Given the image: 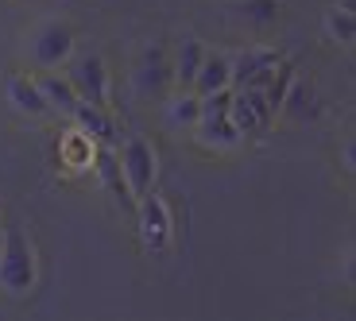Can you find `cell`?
Returning <instances> with one entry per match:
<instances>
[{
    "label": "cell",
    "mask_w": 356,
    "mask_h": 321,
    "mask_svg": "<svg viewBox=\"0 0 356 321\" xmlns=\"http://www.w3.org/2000/svg\"><path fill=\"white\" fill-rule=\"evenodd\" d=\"M0 286L8 295H27L35 286V256L27 248L24 232L16 229L4 236V248H0Z\"/></svg>",
    "instance_id": "1"
},
{
    "label": "cell",
    "mask_w": 356,
    "mask_h": 321,
    "mask_svg": "<svg viewBox=\"0 0 356 321\" xmlns=\"http://www.w3.org/2000/svg\"><path fill=\"white\" fill-rule=\"evenodd\" d=\"M120 170H124L132 197H143L147 190L155 186V174H159L155 147L147 140H140V135H132V140L124 143V151H120Z\"/></svg>",
    "instance_id": "2"
},
{
    "label": "cell",
    "mask_w": 356,
    "mask_h": 321,
    "mask_svg": "<svg viewBox=\"0 0 356 321\" xmlns=\"http://www.w3.org/2000/svg\"><path fill=\"white\" fill-rule=\"evenodd\" d=\"M66 78H70L78 101L97 105V108L108 105V70H105V63H101V54H81L78 63L70 66Z\"/></svg>",
    "instance_id": "3"
},
{
    "label": "cell",
    "mask_w": 356,
    "mask_h": 321,
    "mask_svg": "<svg viewBox=\"0 0 356 321\" xmlns=\"http://www.w3.org/2000/svg\"><path fill=\"white\" fill-rule=\"evenodd\" d=\"M279 54L275 51H244L229 63V85L232 90H264L267 78L275 74Z\"/></svg>",
    "instance_id": "4"
},
{
    "label": "cell",
    "mask_w": 356,
    "mask_h": 321,
    "mask_svg": "<svg viewBox=\"0 0 356 321\" xmlns=\"http://www.w3.org/2000/svg\"><path fill=\"white\" fill-rule=\"evenodd\" d=\"M31 54H35L39 66L54 70L58 63H66L74 54V31L66 24H58V19H51V24H43L35 35H31Z\"/></svg>",
    "instance_id": "5"
},
{
    "label": "cell",
    "mask_w": 356,
    "mask_h": 321,
    "mask_svg": "<svg viewBox=\"0 0 356 321\" xmlns=\"http://www.w3.org/2000/svg\"><path fill=\"white\" fill-rule=\"evenodd\" d=\"M136 206H140V229H143V244L147 248H167L170 240V213H167V201L155 197L152 190L143 197H136Z\"/></svg>",
    "instance_id": "6"
},
{
    "label": "cell",
    "mask_w": 356,
    "mask_h": 321,
    "mask_svg": "<svg viewBox=\"0 0 356 321\" xmlns=\"http://www.w3.org/2000/svg\"><path fill=\"white\" fill-rule=\"evenodd\" d=\"M4 93H8V105L16 108V113H27V116H47L51 108H47V97L43 90H39L35 78H24V74H12L8 85H4Z\"/></svg>",
    "instance_id": "7"
},
{
    "label": "cell",
    "mask_w": 356,
    "mask_h": 321,
    "mask_svg": "<svg viewBox=\"0 0 356 321\" xmlns=\"http://www.w3.org/2000/svg\"><path fill=\"white\" fill-rule=\"evenodd\" d=\"M93 163H97V174H101V182H105L108 194H113L124 209H132L136 197H132V190H128V179H124V170H120V159H116L108 147H101V151L93 155Z\"/></svg>",
    "instance_id": "8"
},
{
    "label": "cell",
    "mask_w": 356,
    "mask_h": 321,
    "mask_svg": "<svg viewBox=\"0 0 356 321\" xmlns=\"http://www.w3.org/2000/svg\"><path fill=\"white\" fill-rule=\"evenodd\" d=\"M167 81H175L170 78V66H167V51L155 43V47L143 51V63H140V70H136V85H140L143 93H159Z\"/></svg>",
    "instance_id": "9"
},
{
    "label": "cell",
    "mask_w": 356,
    "mask_h": 321,
    "mask_svg": "<svg viewBox=\"0 0 356 321\" xmlns=\"http://www.w3.org/2000/svg\"><path fill=\"white\" fill-rule=\"evenodd\" d=\"M74 120H78L81 132H86L93 143H101V147H113V143H116V128H113V120H108L105 108L86 105V101H81V105L74 108Z\"/></svg>",
    "instance_id": "10"
},
{
    "label": "cell",
    "mask_w": 356,
    "mask_h": 321,
    "mask_svg": "<svg viewBox=\"0 0 356 321\" xmlns=\"http://www.w3.org/2000/svg\"><path fill=\"white\" fill-rule=\"evenodd\" d=\"M35 81L47 97V108H58L63 116H74V108H78L81 101H78V93H74L66 74H43V78H35Z\"/></svg>",
    "instance_id": "11"
},
{
    "label": "cell",
    "mask_w": 356,
    "mask_h": 321,
    "mask_svg": "<svg viewBox=\"0 0 356 321\" xmlns=\"http://www.w3.org/2000/svg\"><path fill=\"white\" fill-rule=\"evenodd\" d=\"M225 85H229V58H225V54H205L202 66H197V74H194V85H190V90L202 97V93L225 90Z\"/></svg>",
    "instance_id": "12"
},
{
    "label": "cell",
    "mask_w": 356,
    "mask_h": 321,
    "mask_svg": "<svg viewBox=\"0 0 356 321\" xmlns=\"http://www.w3.org/2000/svg\"><path fill=\"white\" fill-rule=\"evenodd\" d=\"M202 58H205V47L197 43V39H182V47H178V54H175V66H170V78H175L182 90H190Z\"/></svg>",
    "instance_id": "13"
},
{
    "label": "cell",
    "mask_w": 356,
    "mask_h": 321,
    "mask_svg": "<svg viewBox=\"0 0 356 321\" xmlns=\"http://www.w3.org/2000/svg\"><path fill=\"white\" fill-rule=\"evenodd\" d=\"M197 124H202V140L213 143V147H236V143H241V132H236V124L229 120V113L197 116Z\"/></svg>",
    "instance_id": "14"
},
{
    "label": "cell",
    "mask_w": 356,
    "mask_h": 321,
    "mask_svg": "<svg viewBox=\"0 0 356 321\" xmlns=\"http://www.w3.org/2000/svg\"><path fill=\"white\" fill-rule=\"evenodd\" d=\"M58 155H63V163H66V167H74V170H78V167H89V163H93L97 147H93V140H89V135L78 128V132H70V135L63 140Z\"/></svg>",
    "instance_id": "15"
},
{
    "label": "cell",
    "mask_w": 356,
    "mask_h": 321,
    "mask_svg": "<svg viewBox=\"0 0 356 321\" xmlns=\"http://www.w3.org/2000/svg\"><path fill=\"white\" fill-rule=\"evenodd\" d=\"M229 120L236 124V132H241V135H264V124H259L256 108L248 105V97H244L241 90H232V101H229Z\"/></svg>",
    "instance_id": "16"
},
{
    "label": "cell",
    "mask_w": 356,
    "mask_h": 321,
    "mask_svg": "<svg viewBox=\"0 0 356 321\" xmlns=\"http://www.w3.org/2000/svg\"><path fill=\"white\" fill-rule=\"evenodd\" d=\"M310 105H314V90L306 85V81H298V74H294V81H291V90H286L283 105H279V113L294 116V120H306V116L314 113Z\"/></svg>",
    "instance_id": "17"
},
{
    "label": "cell",
    "mask_w": 356,
    "mask_h": 321,
    "mask_svg": "<svg viewBox=\"0 0 356 321\" xmlns=\"http://www.w3.org/2000/svg\"><path fill=\"white\" fill-rule=\"evenodd\" d=\"M291 81H294V66H283L279 63L275 66V74L267 78V85H264V97H267V105L279 113V105H283V97H286V90H291Z\"/></svg>",
    "instance_id": "18"
},
{
    "label": "cell",
    "mask_w": 356,
    "mask_h": 321,
    "mask_svg": "<svg viewBox=\"0 0 356 321\" xmlns=\"http://www.w3.org/2000/svg\"><path fill=\"white\" fill-rule=\"evenodd\" d=\"M197 113H202V97L197 93H182V97L170 101V124H197Z\"/></svg>",
    "instance_id": "19"
},
{
    "label": "cell",
    "mask_w": 356,
    "mask_h": 321,
    "mask_svg": "<svg viewBox=\"0 0 356 321\" xmlns=\"http://www.w3.org/2000/svg\"><path fill=\"white\" fill-rule=\"evenodd\" d=\"M325 27H330V35L337 39V43H345V47L356 39V19H353L348 8H333L330 16H325Z\"/></svg>",
    "instance_id": "20"
},
{
    "label": "cell",
    "mask_w": 356,
    "mask_h": 321,
    "mask_svg": "<svg viewBox=\"0 0 356 321\" xmlns=\"http://www.w3.org/2000/svg\"><path fill=\"white\" fill-rule=\"evenodd\" d=\"M244 97H248V105L256 108V116H259V124H264V132L271 124H275V108L267 105V97H264V90H241Z\"/></svg>",
    "instance_id": "21"
},
{
    "label": "cell",
    "mask_w": 356,
    "mask_h": 321,
    "mask_svg": "<svg viewBox=\"0 0 356 321\" xmlns=\"http://www.w3.org/2000/svg\"><path fill=\"white\" fill-rule=\"evenodd\" d=\"M0 248H4V229H0Z\"/></svg>",
    "instance_id": "22"
}]
</instances>
